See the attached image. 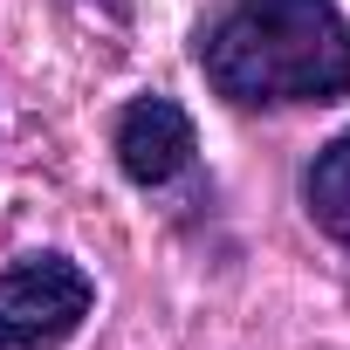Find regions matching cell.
<instances>
[{"mask_svg": "<svg viewBox=\"0 0 350 350\" xmlns=\"http://www.w3.org/2000/svg\"><path fill=\"white\" fill-rule=\"evenodd\" d=\"M302 200H309L316 227H323L329 241H343V247H350V131H343V137H329V144L316 151L309 179H302Z\"/></svg>", "mask_w": 350, "mask_h": 350, "instance_id": "277c9868", "label": "cell"}, {"mask_svg": "<svg viewBox=\"0 0 350 350\" xmlns=\"http://www.w3.org/2000/svg\"><path fill=\"white\" fill-rule=\"evenodd\" d=\"M193 151H200L193 117L172 96H137L117 117V165H124V179L144 186V193H158V186L179 179V172H193Z\"/></svg>", "mask_w": 350, "mask_h": 350, "instance_id": "3957f363", "label": "cell"}, {"mask_svg": "<svg viewBox=\"0 0 350 350\" xmlns=\"http://www.w3.org/2000/svg\"><path fill=\"white\" fill-rule=\"evenodd\" d=\"M90 302L96 288L69 254H21L0 275V350H62Z\"/></svg>", "mask_w": 350, "mask_h": 350, "instance_id": "7a4b0ae2", "label": "cell"}, {"mask_svg": "<svg viewBox=\"0 0 350 350\" xmlns=\"http://www.w3.org/2000/svg\"><path fill=\"white\" fill-rule=\"evenodd\" d=\"M200 69L227 103H336L350 90V21L336 0H234L200 35Z\"/></svg>", "mask_w": 350, "mask_h": 350, "instance_id": "6da1fadb", "label": "cell"}]
</instances>
